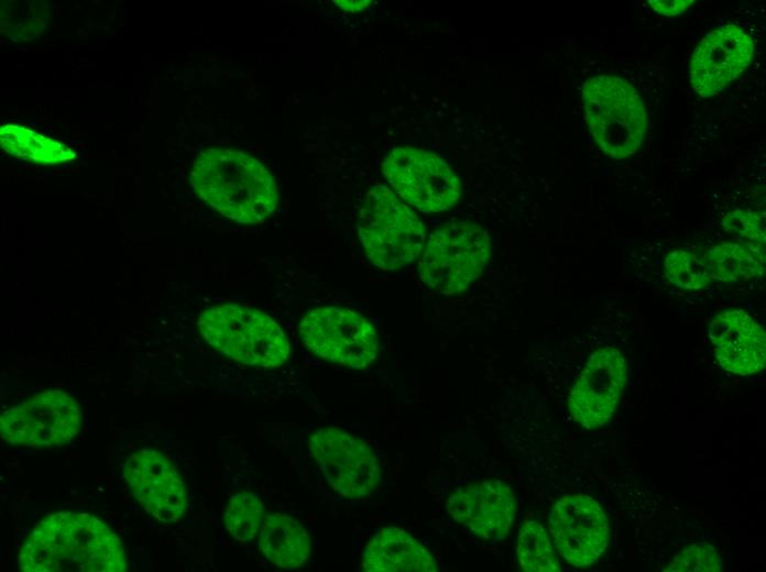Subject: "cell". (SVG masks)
I'll list each match as a JSON object with an SVG mask.
<instances>
[{
    "label": "cell",
    "instance_id": "obj_1",
    "mask_svg": "<svg viewBox=\"0 0 766 572\" xmlns=\"http://www.w3.org/2000/svg\"><path fill=\"white\" fill-rule=\"evenodd\" d=\"M23 572H124L127 553L102 520L81 512L53 513L37 522L19 553Z\"/></svg>",
    "mask_w": 766,
    "mask_h": 572
},
{
    "label": "cell",
    "instance_id": "obj_2",
    "mask_svg": "<svg viewBox=\"0 0 766 572\" xmlns=\"http://www.w3.org/2000/svg\"><path fill=\"white\" fill-rule=\"evenodd\" d=\"M190 184L206 204L239 223H262L278 206V188L271 172L238 148L203 150L193 163Z\"/></svg>",
    "mask_w": 766,
    "mask_h": 572
},
{
    "label": "cell",
    "instance_id": "obj_3",
    "mask_svg": "<svg viewBox=\"0 0 766 572\" xmlns=\"http://www.w3.org/2000/svg\"><path fill=\"white\" fill-rule=\"evenodd\" d=\"M197 324L209 345L242 364L278 367L288 359L291 344L286 334L259 309L228 302L206 309Z\"/></svg>",
    "mask_w": 766,
    "mask_h": 572
},
{
    "label": "cell",
    "instance_id": "obj_4",
    "mask_svg": "<svg viewBox=\"0 0 766 572\" xmlns=\"http://www.w3.org/2000/svg\"><path fill=\"white\" fill-rule=\"evenodd\" d=\"M584 119L600 150L612 160L633 156L645 140V106L625 79L598 75L582 87Z\"/></svg>",
    "mask_w": 766,
    "mask_h": 572
},
{
    "label": "cell",
    "instance_id": "obj_5",
    "mask_svg": "<svg viewBox=\"0 0 766 572\" xmlns=\"http://www.w3.org/2000/svg\"><path fill=\"white\" fill-rule=\"evenodd\" d=\"M357 229L366 257L384 271L408 265L425 246L423 221L384 185H374L366 191Z\"/></svg>",
    "mask_w": 766,
    "mask_h": 572
},
{
    "label": "cell",
    "instance_id": "obj_6",
    "mask_svg": "<svg viewBox=\"0 0 766 572\" xmlns=\"http://www.w3.org/2000/svg\"><path fill=\"white\" fill-rule=\"evenodd\" d=\"M486 230L467 220H449L430 233L418 264L422 282L434 292L455 295L482 274L491 256Z\"/></svg>",
    "mask_w": 766,
    "mask_h": 572
},
{
    "label": "cell",
    "instance_id": "obj_7",
    "mask_svg": "<svg viewBox=\"0 0 766 572\" xmlns=\"http://www.w3.org/2000/svg\"><path fill=\"white\" fill-rule=\"evenodd\" d=\"M298 333L313 354L351 369L368 367L379 353L374 326L348 308L326 306L309 310L299 321Z\"/></svg>",
    "mask_w": 766,
    "mask_h": 572
},
{
    "label": "cell",
    "instance_id": "obj_8",
    "mask_svg": "<svg viewBox=\"0 0 766 572\" xmlns=\"http://www.w3.org/2000/svg\"><path fill=\"white\" fill-rule=\"evenodd\" d=\"M382 173L398 197L425 213L452 208L461 185L452 168L436 153L414 147H394L382 162Z\"/></svg>",
    "mask_w": 766,
    "mask_h": 572
},
{
    "label": "cell",
    "instance_id": "obj_9",
    "mask_svg": "<svg viewBox=\"0 0 766 572\" xmlns=\"http://www.w3.org/2000/svg\"><path fill=\"white\" fill-rule=\"evenodd\" d=\"M81 411L62 389H47L7 410L0 417L4 442L32 448L62 446L80 430Z\"/></svg>",
    "mask_w": 766,
    "mask_h": 572
},
{
    "label": "cell",
    "instance_id": "obj_10",
    "mask_svg": "<svg viewBox=\"0 0 766 572\" xmlns=\"http://www.w3.org/2000/svg\"><path fill=\"white\" fill-rule=\"evenodd\" d=\"M308 446L327 483L340 495L361 498L379 486L380 462L364 440L339 428L325 427L310 433Z\"/></svg>",
    "mask_w": 766,
    "mask_h": 572
},
{
    "label": "cell",
    "instance_id": "obj_11",
    "mask_svg": "<svg viewBox=\"0 0 766 572\" xmlns=\"http://www.w3.org/2000/svg\"><path fill=\"white\" fill-rule=\"evenodd\" d=\"M548 526L560 557L577 568L595 563L609 543L606 514L598 501L586 494L561 496L549 513Z\"/></svg>",
    "mask_w": 766,
    "mask_h": 572
},
{
    "label": "cell",
    "instance_id": "obj_12",
    "mask_svg": "<svg viewBox=\"0 0 766 572\" xmlns=\"http://www.w3.org/2000/svg\"><path fill=\"white\" fill-rule=\"evenodd\" d=\"M626 378V361L620 350L605 346L594 351L568 397L573 420L587 429L606 424L619 406Z\"/></svg>",
    "mask_w": 766,
    "mask_h": 572
},
{
    "label": "cell",
    "instance_id": "obj_13",
    "mask_svg": "<svg viewBox=\"0 0 766 572\" xmlns=\"http://www.w3.org/2000/svg\"><path fill=\"white\" fill-rule=\"evenodd\" d=\"M122 476L134 499L157 520L172 524L185 515L186 486L166 455L152 449L139 450L124 461Z\"/></svg>",
    "mask_w": 766,
    "mask_h": 572
},
{
    "label": "cell",
    "instance_id": "obj_14",
    "mask_svg": "<svg viewBox=\"0 0 766 572\" xmlns=\"http://www.w3.org/2000/svg\"><path fill=\"white\" fill-rule=\"evenodd\" d=\"M753 57L751 35L737 25H722L696 46L690 61V84L701 97L714 96L740 77Z\"/></svg>",
    "mask_w": 766,
    "mask_h": 572
},
{
    "label": "cell",
    "instance_id": "obj_15",
    "mask_svg": "<svg viewBox=\"0 0 766 572\" xmlns=\"http://www.w3.org/2000/svg\"><path fill=\"white\" fill-rule=\"evenodd\" d=\"M447 512L473 535L499 541L515 520L517 502L508 484L489 479L456 490L447 501Z\"/></svg>",
    "mask_w": 766,
    "mask_h": 572
},
{
    "label": "cell",
    "instance_id": "obj_16",
    "mask_svg": "<svg viewBox=\"0 0 766 572\" xmlns=\"http://www.w3.org/2000/svg\"><path fill=\"white\" fill-rule=\"evenodd\" d=\"M709 337L720 365L727 372L751 375L766 365V333L743 309H732L713 317Z\"/></svg>",
    "mask_w": 766,
    "mask_h": 572
},
{
    "label": "cell",
    "instance_id": "obj_17",
    "mask_svg": "<svg viewBox=\"0 0 766 572\" xmlns=\"http://www.w3.org/2000/svg\"><path fill=\"white\" fill-rule=\"evenodd\" d=\"M365 572H436L438 564L427 548L407 531L382 527L368 542L362 556Z\"/></svg>",
    "mask_w": 766,
    "mask_h": 572
},
{
    "label": "cell",
    "instance_id": "obj_18",
    "mask_svg": "<svg viewBox=\"0 0 766 572\" xmlns=\"http://www.w3.org/2000/svg\"><path fill=\"white\" fill-rule=\"evenodd\" d=\"M258 544L267 561L284 570L303 566L308 561L311 550L306 528L283 513L265 515Z\"/></svg>",
    "mask_w": 766,
    "mask_h": 572
},
{
    "label": "cell",
    "instance_id": "obj_19",
    "mask_svg": "<svg viewBox=\"0 0 766 572\" xmlns=\"http://www.w3.org/2000/svg\"><path fill=\"white\" fill-rule=\"evenodd\" d=\"M0 144L6 153L36 164L61 165L77 156L66 144L19 124L0 128Z\"/></svg>",
    "mask_w": 766,
    "mask_h": 572
},
{
    "label": "cell",
    "instance_id": "obj_20",
    "mask_svg": "<svg viewBox=\"0 0 766 572\" xmlns=\"http://www.w3.org/2000/svg\"><path fill=\"white\" fill-rule=\"evenodd\" d=\"M712 279L737 283L760 276L765 271V251L744 243L725 242L704 254Z\"/></svg>",
    "mask_w": 766,
    "mask_h": 572
},
{
    "label": "cell",
    "instance_id": "obj_21",
    "mask_svg": "<svg viewBox=\"0 0 766 572\" xmlns=\"http://www.w3.org/2000/svg\"><path fill=\"white\" fill-rule=\"evenodd\" d=\"M50 7L44 1H2L1 31L14 41H32L46 28Z\"/></svg>",
    "mask_w": 766,
    "mask_h": 572
},
{
    "label": "cell",
    "instance_id": "obj_22",
    "mask_svg": "<svg viewBox=\"0 0 766 572\" xmlns=\"http://www.w3.org/2000/svg\"><path fill=\"white\" fill-rule=\"evenodd\" d=\"M519 566L526 572H558L561 570L548 534L541 524L528 519L521 527L516 542Z\"/></svg>",
    "mask_w": 766,
    "mask_h": 572
},
{
    "label": "cell",
    "instance_id": "obj_23",
    "mask_svg": "<svg viewBox=\"0 0 766 572\" xmlns=\"http://www.w3.org/2000/svg\"><path fill=\"white\" fill-rule=\"evenodd\" d=\"M265 515L260 496L253 492L241 491L228 501L223 512V524L234 539L244 542L256 536Z\"/></svg>",
    "mask_w": 766,
    "mask_h": 572
},
{
    "label": "cell",
    "instance_id": "obj_24",
    "mask_svg": "<svg viewBox=\"0 0 766 572\" xmlns=\"http://www.w3.org/2000/svg\"><path fill=\"white\" fill-rule=\"evenodd\" d=\"M666 276L674 285L689 290H699L711 283L704 255L676 250L665 260Z\"/></svg>",
    "mask_w": 766,
    "mask_h": 572
},
{
    "label": "cell",
    "instance_id": "obj_25",
    "mask_svg": "<svg viewBox=\"0 0 766 572\" xmlns=\"http://www.w3.org/2000/svg\"><path fill=\"white\" fill-rule=\"evenodd\" d=\"M722 559L714 547L708 543L691 544L679 551L667 565V572H718Z\"/></svg>",
    "mask_w": 766,
    "mask_h": 572
},
{
    "label": "cell",
    "instance_id": "obj_26",
    "mask_svg": "<svg viewBox=\"0 0 766 572\" xmlns=\"http://www.w3.org/2000/svg\"><path fill=\"white\" fill-rule=\"evenodd\" d=\"M723 228L741 243L765 251V228L762 217L755 212L737 209L722 220Z\"/></svg>",
    "mask_w": 766,
    "mask_h": 572
},
{
    "label": "cell",
    "instance_id": "obj_27",
    "mask_svg": "<svg viewBox=\"0 0 766 572\" xmlns=\"http://www.w3.org/2000/svg\"><path fill=\"white\" fill-rule=\"evenodd\" d=\"M648 3L655 12L672 16L683 13L693 3V0H649Z\"/></svg>",
    "mask_w": 766,
    "mask_h": 572
},
{
    "label": "cell",
    "instance_id": "obj_28",
    "mask_svg": "<svg viewBox=\"0 0 766 572\" xmlns=\"http://www.w3.org/2000/svg\"><path fill=\"white\" fill-rule=\"evenodd\" d=\"M335 3L339 8L343 9L344 11L354 13V12L362 11L363 9L369 7L372 3V1H370V0H357V1L337 0V1H335Z\"/></svg>",
    "mask_w": 766,
    "mask_h": 572
}]
</instances>
